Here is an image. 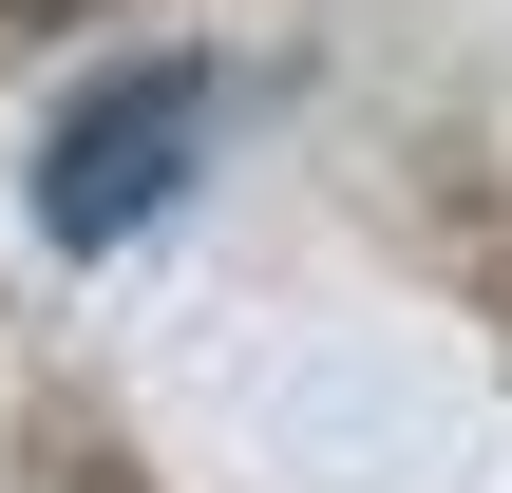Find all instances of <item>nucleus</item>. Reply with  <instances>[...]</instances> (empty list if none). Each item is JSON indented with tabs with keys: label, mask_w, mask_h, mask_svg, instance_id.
I'll use <instances>...</instances> for the list:
<instances>
[{
	"label": "nucleus",
	"mask_w": 512,
	"mask_h": 493,
	"mask_svg": "<svg viewBox=\"0 0 512 493\" xmlns=\"http://www.w3.org/2000/svg\"><path fill=\"white\" fill-rule=\"evenodd\" d=\"M228 133V76L209 57H114L57 133H38V247H133Z\"/></svg>",
	"instance_id": "obj_1"
},
{
	"label": "nucleus",
	"mask_w": 512,
	"mask_h": 493,
	"mask_svg": "<svg viewBox=\"0 0 512 493\" xmlns=\"http://www.w3.org/2000/svg\"><path fill=\"white\" fill-rule=\"evenodd\" d=\"M57 19H95V0H0V38H57Z\"/></svg>",
	"instance_id": "obj_2"
}]
</instances>
